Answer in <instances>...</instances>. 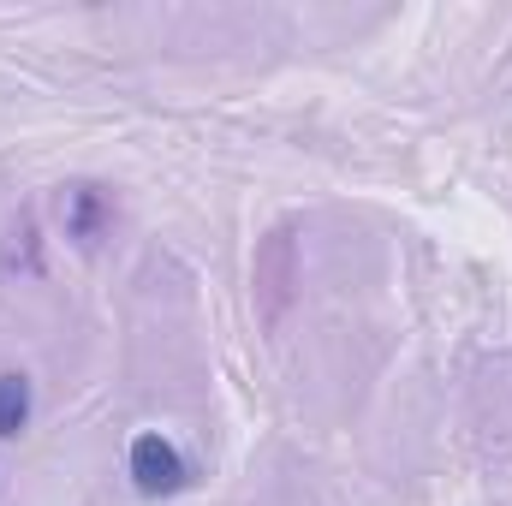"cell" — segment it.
Masks as SVG:
<instances>
[{
  "label": "cell",
  "mask_w": 512,
  "mask_h": 506,
  "mask_svg": "<svg viewBox=\"0 0 512 506\" xmlns=\"http://www.w3.org/2000/svg\"><path fill=\"white\" fill-rule=\"evenodd\" d=\"M185 477L191 471H185V459H179V447L167 435H137L131 441V483H137V495H149V501L179 495Z\"/></svg>",
  "instance_id": "obj_1"
},
{
  "label": "cell",
  "mask_w": 512,
  "mask_h": 506,
  "mask_svg": "<svg viewBox=\"0 0 512 506\" xmlns=\"http://www.w3.org/2000/svg\"><path fill=\"white\" fill-rule=\"evenodd\" d=\"M60 215H66V233H72L78 245H90V239L102 233V215H108V203H102V197H96L90 185H78V191H66Z\"/></svg>",
  "instance_id": "obj_2"
},
{
  "label": "cell",
  "mask_w": 512,
  "mask_h": 506,
  "mask_svg": "<svg viewBox=\"0 0 512 506\" xmlns=\"http://www.w3.org/2000/svg\"><path fill=\"white\" fill-rule=\"evenodd\" d=\"M24 423H30V381L18 376V370H6L0 376V441L18 435Z\"/></svg>",
  "instance_id": "obj_3"
}]
</instances>
